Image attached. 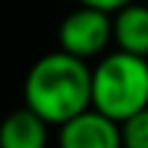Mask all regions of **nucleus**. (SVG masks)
Masks as SVG:
<instances>
[{"instance_id": "obj_8", "label": "nucleus", "mask_w": 148, "mask_h": 148, "mask_svg": "<svg viewBox=\"0 0 148 148\" xmlns=\"http://www.w3.org/2000/svg\"><path fill=\"white\" fill-rule=\"evenodd\" d=\"M77 3L85 5V8H95V11H103L108 16H114L116 11L127 8L130 3H135V0H77Z\"/></svg>"}, {"instance_id": "obj_5", "label": "nucleus", "mask_w": 148, "mask_h": 148, "mask_svg": "<svg viewBox=\"0 0 148 148\" xmlns=\"http://www.w3.org/2000/svg\"><path fill=\"white\" fill-rule=\"evenodd\" d=\"M114 45L122 53L148 58V5L130 3L114 16Z\"/></svg>"}, {"instance_id": "obj_6", "label": "nucleus", "mask_w": 148, "mask_h": 148, "mask_svg": "<svg viewBox=\"0 0 148 148\" xmlns=\"http://www.w3.org/2000/svg\"><path fill=\"white\" fill-rule=\"evenodd\" d=\"M0 148H48V124L24 108H16L0 122Z\"/></svg>"}, {"instance_id": "obj_2", "label": "nucleus", "mask_w": 148, "mask_h": 148, "mask_svg": "<svg viewBox=\"0 0 148 148\" xmlns=\"http://www.w3.org/2000/svg\"><path fill=\"white\" fill-rule=\"evenodd\" d=\"M92 108L119 124L148 108V58L106 53L92 66Z\"/></svg>"}, {"instance_id": "obj_7", "label": "nucleus", "mask_w": 148, "mask_h": 148, "mask_svg": "<svg viewBox=\"0 0 148 148\" xmlns=\"http://www.w3.org/2000/svg\"><path fill=\"white\" fill-rule=\"evenodd\" d=\"M122 127V148H148V108L130 116Z\"/></svg>"}, {"instance_id": "obj_3", "label": "nucleus", "mask_w": 148, "mask_h": 148, "mask_svg": "<svg viewBox=\"0 0 148 148\" xmlns=\"http://www.w3.org/2000/svg\"><path fill=\"white\" fill-rule=\"evenodd\" d=\"M108 42H114V18L95 8H74L58 24V45L64 53L79 61L103 58Z\"/></svg>"}, {"instance_id": "obj_4", "label": "nucleus", "mask_w": 148, "mask_h": 148, "mask_svg": "<svg viewBox=\"0 0 148 148\" xmlns=\"http://www.w3.org/2000/svg\"><path fill=\"white\" fill-rule=\"evenodd\" d=\"M58 148H122V127L95 108L58 127Z\"/></svg>"}, {"instance_id": "obj_1", "label": "nucleus", "mask_w": 148, "mask_h": 148, "mask_svg": "<svg viewBox=\"0 0 148 148\" xmlns=\"http://www.w3.org/2000/svg\"><path fill=\"white\" fill-rule=\"evenodd\" d=\"M24 106L48 127L66 124L92 108V69L64 50L37 58L24 79Z\"/></svg>"}]
</instances>
